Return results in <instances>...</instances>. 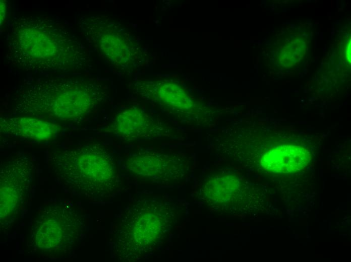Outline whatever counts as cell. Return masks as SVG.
<instances>
[{
  "label": "cell",
  "instance_id": "6da1fadb",
  "mask_svg": "<svg viewBox=\"0 0 351 262\" xmlns=\"http://www.w3.org/2000/svg\"><path fill=\"white\" fill-rule=\"evenodd\" d=\"M9 63L26 71L75 72L85 70L87 49L66 22L47 15L14 19L8 35Z\"/></svg>",
  "mask_w": 351,
  "mask_h": 262
},
{
  "label": "cell",
  "instance_id": "7a4b0ae2",
  "mask_svg": "<svg viewBox=\"0 0 351 262\" xmlns=\"http://www.w3.org/2000/svg\"><path fill=\"white\" fill-rule=\"evenodd\" d=\"M107 96L104 83L95 79L54 76L24 84L12 103L15 114L76 127L88 123Z\"/></svg>",
  "mask_w": 351,
  "mask_h": 262
},
{
  "label": "cell",
  "instance_id": "3957f363",
  "mask_svg": "<svg viewBox=\"0 0 351 262\" xmlns=\"http://www.w3.org/2000/svg\"><path fill=\"white\" fill-rule=\"evenodd\" d=\"M47 164L58 185L71 195L107 202L126 187L118 159L106 145L89 142L48 151Z\"/></svg>",
  "mask_w": 351,
  "mask_h": 262
},
{
  "label": "cell",
  "instance_id": "277c9868",
  "mask_svg": "<svg viewBox=\"0 0 351 262\" xmlns=\"http://www.w3.org/2000/svg\"><path fill=\"white\" fill-rule=\"evenodd\" d=\"M186 207L166 195L142 194L130 202L112 231V252L121 261L143 259L161 248L186 214Z\"/></svg>",
  "mask_w": 351,
  "mask_h": 262
},
{
  "label": "cell",
  "instance_id": "5b68a950",
  "mask_svg": "<svg viewBox=\"0 0 351 262\" xmlns=\"http://www.w3.org/2000/svg\"><path fill=\"white\" fill-rule=\"evenodd\" d=\"M86 214L72 201L45 202L32 216L26 246L33 256L46 260L70 256L85 236Z\"/></svg>",
  "mask_w": 351,
  "mask_h": 262
},
{
  "label": "cell",
  "instance_id": "8992f818",
  "mask_svg": "<svg viewBox=\"0 0 351 262\" xmlns=\"http://www.w3.org/2000/svg\"><path fill=\"white\" fill-rule=\"evenodd\" d=\"M79 24L91 46L116 71H134L144 62V52L136 37L112 18L85 15Z\"/></svg>",
  "mask_w": 351,
  "mask_h": 262
},
{
  "label": "cell",
  "instance_id": "52a82bcc",
  "mask_svg": "<svg viewBox=\"0 0 351 262\" xmlns=\"http://www.w3.org/2000/svg\"><path fill=\"white\" fill-rule=\"evenodd\" d=\"M37 162L27 152L11 153L0 167V227L6 233L19 221L29 205Z\"/></svg>",
  "mask_w": 351,
  "mask_h": 262
},
{
  "label": "cell",
  "instance_id": "ba28073f",
  "mask_svg": "<svg viewBox=\"0 0 351 262\" xmlns=\"http://www.w3.org/2000/svg\"><path fill=\"white\" fill-rule=\"evenodd\" d=\"M184 154L147 150L127 156L123 171L129 179L139 184L169 185L180 182L189 172Z\"/></svg>",
  "mask_w": 351,
  "mask_h": 262
},
{
  "label": "cell",
  "instance_id": "9c48e42d",
  "mask_svg": "<svg viewBox=\"0 0 351 262\" xmlns=\"http://www.w3.org/2000/svg\"><path fill=\"white\" fill-rule=\"evenodd\" d=\"M102 132L122 140L130 142L169 135L168 127L137 107L118 111Z\"/></svg>",
  "mask_w": 351,
  "mask_h": 262
},
{
  "label": "cell",
  "instance_id": "30bf717a",
  "mask_svg": "<svg viewBox=\"0 0 351 262\" xmlns=\"http://www.w3.org/2000/svg\"><path fill=\"white\" fill-rule=\"evenodd\" d=\"M131 90L146 101L182 118L191 115L194 108L193 100L185 90L172 81L138 80L132 83Z\"/></svg>",
  "mask_w": 351,
  "mask_h": 262
},
{
  "label": "cell",
  "instance_id": "8fae6325",
  "mask_svg": "<svg viewBox=\"0 0 351 262\" xmlns=\"http://www.w3.org/2000/svg\"><path fill=\"white\" fill-rule=\"evenodd\" d=\"M0 130L7 137L44 142L55 138L62 128L60 124L47 119L15 115L1 118Z\"/></svg>",
  "mask_w": 351,
  "mask_h": 262
},
{
  "label": "cell",
  "instance_id": "7c38bea8",
  "mask_svg": "<svg viewBox=\"0 0 351 262\" xmlns=\"http://www.w3.org/2000/svg\"><path fill=\"white\" fill-rule=\"evenodd\" d=\"M311 160V154L306 148L286 145L265 152L260 159V165L265 170L274 173H289L306 167Z\"/></svg>",
  "mask_w": 351,
  "mask_h": 262
},
{
  "label": "cell",
  "instance_id": "4fadbf2b",
  "mask_svg": "<svg viewBox=\"0 0 351 262\" xmlns=\"http://www.w3.org/2000/svg\"><path fill=\"white\" fill-rule=\"evenodd\" d=\"M1 20L2 23L4 22L6 17V6H5V3L4 2V1H1Z\"/></svg>",
  "mask_w": 351,
  "mask_h": 262
}]
</instances>
